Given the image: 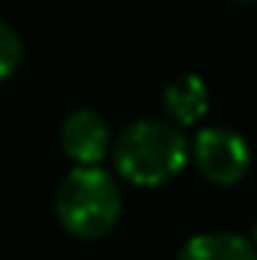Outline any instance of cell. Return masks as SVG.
I'll use <instances>...</instances> for the list:
<instances>
[{
  "label": "cell",
  "mask_w": 257,
  "mask_h": 260,
  "mask_svg": "<svg viewBox=\"0 0 257 260\" xmlns=\"http://www.w3.org/2000/svg\"><path fill=\"white\" fill-rule=\"evenodd\" d=\"M191 157V142L173 121L142 118L118 133L112 160L118 176L136 188H160L176 179Z\"/></svg>",
  "instance_id": "cell-1"
},
{
  "label": "cell",
  "mask_w": 257,
  "mask_h": 260,
  "mask_svg": "<svg viewBox=\"0 0 257 260\" xmlns=\"http://www.w3.org/2000/svg\"><path fill=\"white\" fill-rule=\"evenodd\" d=\"M121 188L103 167H73L55 191L58 224L76 239H100L121 218Z\"/></svg>",
  "instance_id": "cell-2"
},
{
  "label": "cell",
  "mask_w": 257,
  "mask_h": 260,
  "mask_svg": "<svg viewBox=\"0 0 257 260\" xmlns=\"http://www.w3.org/2000/svg\"><path fill=\"white\" fill-rule=\"evenodd\" d=\"M197 173L218 188L239 185L251 170V148L242 133L230 127H203L191 142Z\"/></svg>",
  "instance_id": "cell-3"
},
{
  "label": "cell",
  "mask_w": 257,
  "mask_h": 260,
  "mask_svg": "<svg viewBox=\"0 0 257 260\" xmlns=\"http://www.w3.org/2000/svg\"><path fill=\"white\" fill-rule=\"evenodd\" d=\"M112 145L106 118L94 109H76L61 124V148L76 167H100Z\"/></svg>",
  "instance_id": "cell-4"
},
{
  "label": "cell",
  "mask_w": 257,
  "mask_h": 260,
  "mask_svg": "<svg viewBox=\"0 0 257 260\" xmlns=\"http://www.w3.org/2000/svg\"><path fill=\"white\" fill-rule=\"evenodd\" d=\"M164 112L173 124L191 127L209 112V88L200 76L185 73L164 88Z\"/></svg>",
  "instance_id": "cell-5"
},
{
  "label": "cell",
  "mask_w": 257,
  "mask_h": 260,
  "mask_svg": "<svg viewBox=\"0 0 257 260\" xmlns=\"http://www.w3.org/2000/svg\"><path fill=\"white\" fill-rule=\"evenodd\" d=\"M176 260H257V248L251 239L233 230H209L191 236Z\"/></svg>",
  "instance_id": "cell-6"
},
{
  "label": "cell",
  "mask_w": 257,
  "mask_h": 260,
  "mask_svg": "<svg viewBox=\"0 0 257 260\" xmlns=\"http://www.w3.org/2000/svg\"><path fill=\"white\" fill-rule=\"evenodd\" d=\"M24 58V46H21V37L6 24L0 21V82H6Z\"/></svg>",
  "instance_id": "cell-7"
},
{
  "label": "cell",
  "mask_w": 257,
  "mask_h": 260,
  "mask_svg": "<svg viewBox=\"0 0 257 260\" xmlns=\"http://www.w3.org/2000/svg\"><path fill=\"white\" fill-rule=\"evenodd\" d=\"M251 242H254V248H257V221H254V227H251Z\"/></svg>",
  "instance_id": "cell-8"
},
{
  "label": "cell",
  "mask_w": 257,
  "mask_h": 260,
  "mask_svg": "<svg viewBox=\"0 0 257 260\" xmlns=\"http://www.w3.org/2000/svg\"><path fill=\"white\" fill-rule=\"evenodd\" d=\"M233 3H254V0H233Z\"/></svg>",
  "instance_id": "cell-9"
}]
</instances>
